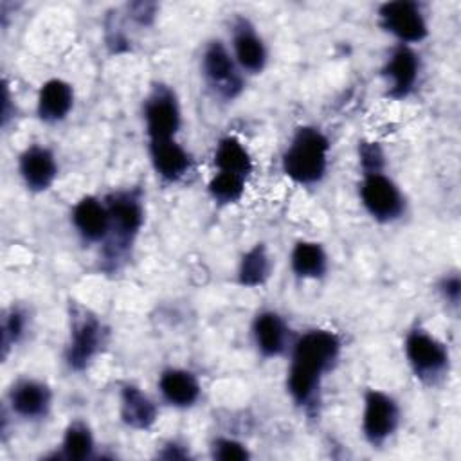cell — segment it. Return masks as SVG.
Segmentation results:
<instances>
[{
    "instance_id": "obj_1",
    "label": "cell",
    "mask_w": 461,
    "mask_h": 461,
    "mask_svg": "<svg viewBox=\"0 0 461 461\" xmlns=\"http://www.w3.org/2000/svg\"><path fill=\"white\" fill-rule=\"evenodd\" d=\"M339 353L340 340L328 330H312L295 340L286 389L297 405H310L313 402L321 378L337 362Z\"/></svg>"
},
{
    "instance_id": "obj_2",
    "label": "cell",
    "mask_w": 461,
    "mask_h": 461,
    "mask_svg": "<svg viewBox=\"0 0 461 461\" xmlns=\"http://www.w3.org/2000/svg\"><path fill=\"white\" fill-rule=\"evenodd\" d=\"M328 151L330 142L326 135L313 126H303L294 133L283 153V171L295 184L313 185L326 173Z\"/></svg>"
},
{
    "instance_id": "obj_3",
    "label": "cell",
    "mask_w": 461,
    "mask_h": 461,
    "mask_svg": "<svg viewBox=\"0 0 461 461\" xmlns=\"http://www.w3.org/2000/svg\"><path fill=\"white\" fill-rule=\"evenodd\" d=\"M108 209V234L104 238L106 254L121 256L131 247L135 236L144 223V209L137 191H117L104 200Z\"/></svg>"
},
{
    "instance_id": "obj_4",
    "label": "cell",
    "mask_w": 461,
    "mask_h": 461,
    "mask_svg": "<svg viewBox=\"0 0 461 461\" xmlns=\"http://www.w3.org/2000/svg\"><path fill=\"white\" fill-rule=\"evenodd\" d=\"M405 355L414 375L423 382L438 380L448 366V351L445 344L420 328L407 335Z\"/></svg>"
},
{
    "instance_id": "obj_5",
    "label": "cell",
    "mask_w": 461,
    "mask_h": 461,
    "mask_svg": "<svg viewBox=\"0 0 461 461\" xmlns=\"http://www.w3.org/2000/svg\"><path fill=\"white\" fill-rule=\"evenodd\" d=\"M202 72L209 86L221 97L232 99L243 88L236 59L221 41H211L202 56Z\"/></svg>"
},
{
    "instance_id": "obj_6",
    "label": "cell",
    "mask_w": 461,
    "mask_h": 461,
    "mask_svg": "<svg viewBox=\"0 0 461 461\" xmlns=\"http://www.w3.org/2000/svg\"><path fill=\"white\" fill-rule=\"evenodd\" d=\"M360 198L366 211L378 221H393L403 212V196L398 185L384 173L364 175Z\"/></svg>"
},
{
    "instance_id": "obj_7",
    "label": "cell",
    "mask_w": 461,
    "mask_h": 461,
    "mask_svg": "<svg viewBox=\"0 0 461 461\" xmlns=\"http://www.w3.org/2000/svg\"><path fill=\"white\" fill-rule=\"evenodd\" d=\"M382 27L389 31L394 38L407 43H418L427 36V22L416 2L394 0L385 2L378 9Z\"/></svg>"
},
{
    "instance_id": "obj_8",
    "label": "cell",
    "mask_w": 461,
    "mask_h": 461,
    "mask_svg": "<svg viewBox=\"0 0 461 461\" xmlns=\"http://www.w3.org/2000/svg\"><path fill=\"white\" fill-rule=\"evenodd\" d=\"M103 333L101 322L88 312L79 310V313L72 317L70 342L65 353L70 369L83 371L92 362L103 346Z\"/></svg>"
},
{
    "instance_id": "obj_9",
    "label": "cell",
    "mask_w": 461,
    "mask_h": 461,
    "mask_svg": "<svg viewBox=\"0 0 461 461\" xmlns=\"http://www.w3.org/2000/svg\"><path fill=\"white\" fill-rule=\"evenodd\" d=\"M144 121L149 140L175 139L180 128V108L175 94L166 86H157L144 103Z\"/></svg>"
},
{
    "instance_id": "obj_10",
    "label": "cell",
    "mask_w": 461,
    "mask_h": 461,
    "mask_svg": "<svg viewBox=\"0 0 461 461\" xmlns=\"http://www.w3.org/2000/svg\"><path fill=\"white\" fill-rule=\"evenodd\" d=\"M398 405L382 391H367L364 398L362 430L371 445H382L398 425Z\"/></svg>"
},
{
    "instance_id": "obj_11",
    "label": "cell",
    "mask_w": 461,
    "mask_h": 461,
    "mask_svg": "<svg viewBox=\"0 0 461 461\" xmlns=\"http://www.w3.org/2000/svg\"><path fill=\"white\" fill-rule=\"evenodd\" d=\"M382 74L387 79V95L403 99L414 90L420 74V59L409 45H398L387 58Z\"/></svg>"
},
{
    "instance_id": "obj_12",
    "label": "cell",
    "mask_w": 461,
    "mask_h": 461,
    "mask_svg": "<svg viewBox=\"0 0 461 461\" xmlns=\"http://www.w3.org/2000/svg\"><path fill=\"white\" fill-rule=\"evenodd\" d=\"M20 175L31 191H45L58 175V164L49 148L31 146L20 155Z\"/></svg>"
},
{
    "instance_id": "obj_13",
    "label": "cell",
    "mask_w": 461,
    "mask_h": 461,
    "mask_svg": "<svg viewBox=\"0 0 461 461\" xmlns=\"http://www.w3.org/2000/svg\"><path fill=\"white\" fill-rule=\"evenodd\" d=\"M72 223L85 241H104L110 225L106 203L95 196L81 198L74 205Z\"/></svg>"
},
{
    "instance_id": "obj_14",
    "label": "cell",
    "mask_w": 461,
    "mask_h": 461,
    "mask_svg": "<svg viewBox=\"0 0 461 461\" xmlns=\"http://www.w3.org/2000/svg\"><path fill=\"white\" fill-rule=\"evenodd\" d=\"M234 59L241 70L250 74H258L265 68L267 63V49L261 38L256 34L252 25L247 20H238L234 25L232 36Z\"/></svg>"
},
{
    "instance_id": "obj_15",
    "label": "cell",
    "mask_w": 461,
    "mask_h": 461,
    "mask_svg": "<svg viewBox=\"0 0 461 461\" xmlns=\"http://www.w3.org/2000/svg\"><path fill=\"white\" fill-rule=\"evenodd\" d=\"M9 402L18 416L27 420L41 418L50 407V391L45 384L25 378L13 385L9 393Z\"/></svg>"
},
{
    "instance_id": "obj_16",
    "label": "cell",
    "mask_w": 461,
    "mask_h": 461,
    "mask_svg": "<svg viewBox=\"0 0 461 461\" xmlns=\"http://www.w3.org/2000/svg\"><path fill=\"white\" fill-rule=\"evenodd\" d=\"M149 157L157 175L169 182L182 178L191 162L187 151L175 139L149 140Z\"/></svg>"
},
{
    "instance_id": "obj_17",
    "label": "cell",
    "mask_w": 461,
    "mask_h": 461,
    "mask_svg": "<svg viewBox=\"0 0 461 461\" xmlns=\"http://www.w3.org/2000/svg\"><path fill=\"white\" fill-rule=\"evenodd\" d=\"M74 103L72 86L63 79H49L38 94V115L45 122L63 121Z\"/></svg>"
},
{
    "instance_id": "obj_18",
    "label": "cell",
    "mask_w": 461,
    "mask_h": 461,
    "mask_svg": "<svg viewBox=\"0 0 461 461\" xmlns=\"http://www.w3.org/2000/svg\"><path fill=\"white\" fill-rule=\"evenodd\" d=\"M158 389L164 400L173 407H189L200 396L196 376L185 369H166L160 375Z\"/></svg>"
},
{
    "instance_id": "obj_19",
    "label": "cell",
    "mask_w": 461,
    "mask_h": 461,
    "mask_svg": "<svg viewBox=\"0 0 461 461\" xmlns=\"http://www.w3.org/2000/svg\"><path fill=\"white\" fill-rule=\"evenodd\" d=\"M252 333L263 357H277L286 348V324L276 312H261L254 319Z\"/></svg>"
},
{
    "instance_id": "obj_20",
    "label": "cell",
    "mask_w": 461,
    "mask_h": 461,
    "mask_svg": "<svg viewBox=\"0 0 461 461\" xmlns=\"http://www.w3.org/2000/svg\"><path fill=\"white\" fill-rule=\"evenodd\" d=\"M121 418L128 427L146 430L157 420V407L139 387L126 385L121 394Z\"/></svg>"
},
{
    "instance_id": "obj_21",
    "label": "cell",
    "mask_w": 461,
    "mask_h": 461,
    "mask_svg": "<svg viewBox=\"0 0 461 461\" xmlns=\"http://www.w3.org/2000/svg\"><path fill=\"white\" fill-rule=\"evenodd\" d=\"M214 166L218 171L247 178L252 171V158L236 137H223L214 151Z\"/></svg>"
},
{
    "instance_id": "obj_22",
    "label": "cell",
    "mask_w": 461,
    "mask_h": 461,
    "mask_svg": "<svg viewBox=\"0 0 461 461\" xmlns=\"http://www.w3.org/2000/svg\"><path fill=\"white\" fill-rule=\"evenodd\" d=\"M292 270L304 279H317L324 276L328 268V258L324 249L313 241H299L290 256Z\"/></svg>"
},
{
    "instance_id": "obj_23",
    "label": "cell",
    "mask_w": 461,
    "mask_h": 461,
    "mask_svg": "<svg viewBox=\"0 0 461 461\" xmlns=\"http://www.w3.org/2000/svg\"><path fill=\"white\" fill-rule=\"evenodd\" d=\"M270 274V259L263 245L252 247L240 261L238 279L243 286H258L267 281Z\"/></svg>"
},
{
    "instance_id": "obj_24",
    "label": "cell",
    "mask_w": 461,
    "mask_h": 461,
    "mask_svg": "<svg viewBox=\"0 0 461 461\" xmlns=\"http://www.w3.org/2000/svg\"><path fill=\"white\" fill-rule=\"evenodd\" d=\"M92 452H94V438L90 429L83 421L70 423L63 436L61 457L70 461H83L92 457Z\"/></svg>"
},
{
    "instance_id": "obj_25",
    "label": "cell",
    "mask_w": 461,
    "mask_h": 461,
    "mask_svg": "<svg viewBox=\"0 0 461 461\" xmlns=\"http://www.w3.org/2000/svg\"><path fill=\"white\" fill-rule=\"evenodd\" d=\"M209 194L218 203H234L243 196L245 178L232 173H216L209 182Z\"/></svg>"
},
{
    "instance_id": "obj_26",
    "label": "cell",
    "mask_w": 461,
    "mask_h": 461,
    "mask_svg": "<svg viewBox=\"0 0 461 461\" xmlns=\"http://www.w3.org/2000/svg\"><path fill=\"white\" fill-rule=\"evenodd\" d=\"M23 330H25V315L20 310L13 308L4 317V324H2V349H4V357L7 355V349L20 340V337L23 335Z\"/></svg>"
},
{
    "instance_id": "obj_27",
    "label": "cell",
    "mask_w": 461,
    "mask_h": 461,
    "mask_svg": "<svg viewBox=\"0 0 461 461\" xmlns=\"http://www.w3.org/2000/svg\"><path fill=\"white\" fill-rule=\"evenodd\" d=\"M211 450H212V457L221 461H245L249 457L247 447L230 438L214 439Z\"/></svg>"
},
{
    "instance_id": "obj_28",
    "label": "cell",
    "mask_w": 461,
    "mask_h": 461,
    "mask_svg": "<svg viewBox=\"0 0 461 461\" xmlns=\"http://www.w3.org/2000/svg\"><path fill=\"white\" fill-rule=\"evenodd\" d=\"M358 157H360V166L364 169V175L382 173L384 153L376 142H362L358 146Z\"/></svg>"
},
{
    "instance_id": "obj_29",
    "label": "cell",
    "mask_w": 461,
    "mask_h": 461,
    "mask_svg": "<svg viewBox=\"0 0 461 461\" xmlns=\"http://www.w3.org/2000/svg\"><path fill=\"white\" fill-rule=\"evenodd\" d=\"M439 290L443 294V297L450 303V304H457L459 303V294H461V281H459V276L457 274H452V276H447L443 277L441 285H439Z\"/></svg>"
}]
</instances>
